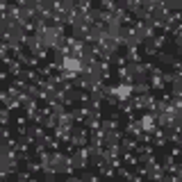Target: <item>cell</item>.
I'll return each instance as SVG.
<instances>
[{
	"instance_id": "cell-1",
	"label": "cell",
	"mask_w": 182,
	"mask_h": 182,
	"mask_svg": "<svg viewBox=\"0 0 182 182\" xmlns=\"http://www.w3.org/2000/svg\"><path fill=\"white\" fill-rule=\"evenodd\" d=\"M66 66H68V68H73V71H78L80 64H78V62H73V59H66Z\"/></svg>"
}]
</instances>
